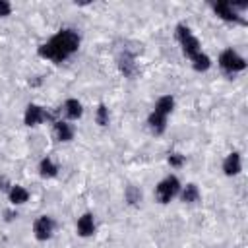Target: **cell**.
I'll list each match as a JSON object with an SVG mask.
<instances>
[{
	"label": "cell",
	"instance_id": "15",
	"mask_svg": "<svg viewBox=\"0 0 248 248\" xmlns=\"http://www.w3.org/2000/svg\"><path fill=\"white\" fill-rule=\"evenodd\" d=\"M172 107H174V99H172L170 95H165V97H161V99L157 101V105H155V110H153V112L167 116V114L172 110Z\"/></svg>",
	"mask_w": 248,
	"mask_h": 248
},
{
	"label": "cell",
	"instance_id": "12",
	"mask_svg": "<svg viewBox=\"0 0 248 248\" xmlns=\"http://www.w3.org/2000/svg\"><path fill=\"white\" fill-rule=\"evenodd\" d=\"M62 110H64V114H66L70 120H78V118L81 116V112H83V107H81V103H79L78 99H68V101L64 103Z\"/></svg>",
	"mask_w": 248,
	"mask_h": 248
},
{
	"label": "cell",
	"instance_id": "20",
	"mask_svg": "<svg viewBox=\"0 0 248 248\" xmlns=\"http://www.w3.org/2000/svg\"><path fill=\"white\" fill-rule=\"evenodd\" d=\"M97 124L99 126H107L108 124V108L105 105H99V108H97Z\"/></svg>",
	"mask_w": 248,
	"mask_h": 248
},
{
	"label": "cell",
	"instance_id": "4",
	"mask_svg": "<svg viewBox=\"0 0 248 248\" xmlns=\"http://www.w3.org/2000/svg\"><path fill=\"white\" fill-rule=\"evenodd\" d=\"M219 66L227 72V74H234V72H242L246 68V60L242 56H238L232 48H227L221 52L219 56Z\"/></svg>",
	"mask_w": 248,
	"mask_h": 248
},
{
	"label": "cell",
	"instance_id": "11",
	"mask_svg": "<svg viewBox=\"0 0 248 248\" xmlns=\"http://www.w3.org/2000/svg\"><path fill=\"white\" fill-rule=\"evenodd\" d=\"M78 232H79V236H91L95 232V223H93L91 213H85L78 219Z\"/></svg>",
	"mask_w": 248,
	"mask_h": 248
},
{
	"label": "cell",
	"instance_id": "24",
	"mask_svg": "<svg viewBox=\"0 0 248 248\" xmlns=\"http://www.w3.org/2000/svg\"><path fill=\"white\" fill-rule=\"evenodd\" d=\"M6 184H8V182H6V178L2 176V178H0V188H2V190H8V186H6Z\"/></svg>",
	"mask_w": 248,
	"mask_h": 248
},
{
	"label": "cell",
	"instance_id": "3",
	"mask_svg": "<svg viewBox=\"0 0 248 248\" xmlns=\"http://www.w3.org/2000/svg\"><path fill=\"white\" fill-rule=\"evenodd\" d=\"M178 190H180L178 178H176V176H169V178H165V180H161V182L157 184V188H155V198H157V202H161V203H169V202L178 194Z\"/></svg>",
	"mask_w": 248,
	"mask_h": 248
},
{
	"label": "cell",
	"instance_id": "18",
	"mask_svg": "<svg viewBox=\"0 0 248 248\" xmlns=\"http://www.w3.org/2000/svg\"><path fill=\"white\" fill-rule=\"evenodd\" d=\"M192 62H194V70H196V72H205V70L211 66L209 56H205V54H202V52H200Z\"/></svg>",
	"mask_w": 248,
	"mask_h": 248
},
{
	"label": "cell",
	"instance_id": "17",
	"mask_svg": "<svg viewBox=\"0 0 248 248\" xmlns=\"http://www.w3.org/2000/svg\"><path fill=\"white\" fill-rule=\"evenodd\" d=\"M39 170H41V176H45V178H52V176H56L58 167H56V165L46 157V159H43V161H41Z\"/></svg>",
	"mask_w": 248,
	"mask_h": 248
},
{
	"label": "cell",
	"instance_id": "1",
	"mask_svg": "<svg viewBox=\"0 0 248 248\" xmlns=\"http://www.w3.org/2000/svg\"><path fill=\"white\" fill-rule=\"evenodd\" d=\"M78 46H79V35L76 31H72V29H62L48 43L39 46V54L43 58H48V60L60 64L72 52H76Z\"/></svg>",
	"mask_w": 248,
	"mask_h": 248
},
{
	"label": "cell",
	"instance_id": "23",
	"mask_svg": "<svg viewBox=\"0 0 248 248\" xmlns=\"http://www.w3.org/2000/svg\"><path fill=\"white\" fill-rule=\"evenodd\" d=\"M14 217H17V215H16L14 211H6V219H8V221H12Z\"/></svg>",
	"mask_w": 248,
	"mask_h": 248
},
{
	"label": "cell",
	"instance_id": "6",
	"mask_svg": "<svg viewBox=\"0 0 248 248\" xmlns=\"http://www.w3.org/2000/svg\"><path fill=\"white\" fill-rule=\"evenodd\" d=\"M52 227H54V225H52V219L46 217V215H41V217L35 221V225H33L35 238H37V240H46V238H50Z\"/></svg>",
	"mask_w": 248,
	"mask_h": 248
},
{
	"label": "cell",
	"instance_id": "22",
	"mask_svg": "<svg viewBox=\"0 0 248 248\" xmlns=\"http://www.w3.org/2000/svg\"><path fill=\"white\" fill-rule=\"evenodd\" d=\"M169 163H170L172 167H180V165L184 163V157H182V155H176V153H174V155H170V157H169Z\"/></svg>",
	"mask_w": 248,
	"mask_h": 248
},
{
	"label": "cell",
	"instance_id": "13",
	"mask_svg": "<svg viewBox=\"0 0 248 248\" xmlns=\"http://www.w3.org/2000/svg\"><path fill=\"white\" fill-rule=\"evenodd\" d=\"M147 124H149L151 132L159 136V134H163V132H165V126H167V116L157 114V112H151V114H149V118H147Z\"/></svg>",
	"mask_w": 248,
	"mask_h": 248
},
{
	"label": "cell",
	"instance_id": "7",
	"mask_svg": "<svg viewBox=\"0 0 248 248\" xmlns=\"http://www.w3.org/2000/svg\"><path fill=\"white\" fill-rule=\"evenodd\" d=\"M213 10H215V14L219 16V17H223V19H227V21H236V23H246L232 8H231V2H215L213 4Z\"/></svg>",
	"mask_w": 248,
	"mask_h": 248
},
{
	"label": "cell",
	"instance_id": "9",
	"mask_svg": "<svg viewBox=\"0 0 248 248\" xmlns=\"http://www.w3.org/2000/svg\"><path fill=\"white\" fill-rule=\"evenodd\" d=\"M223 170L227 176H234L240 172V155L234 151L231 155H227V159L223 161Z\"/></svg>",
	"mask_w": 248,
	"mask_h": 248
},
{
	"label": "cell",
	"instance_id": "14",
	"mask_svg": "<svg viewBox=\"0 0 248 248\" xmlns=\"http://www.w3.org/2000/svg\"><path fill=\"white\" fill-rule=\"evenodd\" d=\"M29 200V192L23 188V186H12L10 188V202L14 205H19V203H25Z\"/></svg>",
	"mask_w": 248,
	"mask_h": 248
},
{
	"label": "cell",
	"instance_id": "8",
	"mask_svg": "<svg viewBox=\"0 0 248 248\" xmlns=\"http://www.w3.org/2000/svg\"><path fill=\"white\" fill-rule=\"evenodd\" d=\"M118 68H120V72H122L124 76H128V78L136 76L138 66H136V58H134V54H130L128 50H124V52L118 56Z\"/></svg>",
	"mask_w": 248,
	"mask_h": 248
},
{
	"label": "cell",
	"instance_id": "19",
	"mask_svg": "<svg viewBox=\"0 0 248 248\" xmlns=\"http://www.w3.org/2000/svg\"><path fill=\"white\" fill-rule=\"evenodd\" d=\"M126 202L128 203H138V202H141V192H140V188H136V186H128L126 188Z\"/></svg>",
	"mask_w": 248,
	"mask_h": 248
},
{
	"label": "cell",
	"instance_id": "2",
	"mask_svg": "<svg viewBox=\"0 0 248 248\" xmlns=\"http://www.w3.org/2000/svg\"><path fill=\"white\" fill-rule=\"evenodd\" d=\"M176 37H178V41H180V45H182L184 54H186L190 60H194V58L202 52V50H200V41L192 35V31H190L188 25H178V27H176Z\"/></svg>",
	"mask_w": 248,
	"mask_h": 248
},
{
	"label": "cell",
	"instance_id": "16",
	"mask_svg": "<svg viewBox=\"0 0 248 248\" xmlns=\"http://www.w3.org/2000/svg\"><path fill=\"white\" fill-rule=\"evenodd\" d=\"M198 200H200V190H198V186H196V184H186L184 190H182V202L194 203V202H198Z\"/></svg>",
	"mask_w": 248,
	"mask_h": 248
},
{
	"label": "cell",
	"instance_id": "5",
	"mask_svg": "<svg viewBox=\"0 0 248 248\" xmlns=\"http://www.w3.org/2000/svg\"><path fill=\"white\" fill-rule=\"evenodd\" d=\"M48 118H50V114L39 105H29L25 108V124L27 126H37V124H41V122H45Z\"/></svg>",
	"mask_w": 248,
	"mask_h": 248
},
{
	"label": "cell",
	"instance_id": "10",
	"mask_svg": "<svg viewBox=\"0 0 248 248\" xmlns=\"http://www.w3.org/2000/svg\"><path fill=\"white\" fill-rule=\"evenodd\" d=\"M54 136H56L58 141H70L74 138V130H72V126L68 122L56 120L54 122Z\"/></svg>",
	"mask_w": 248,
	"mask_h": 248
},
{
	"label": "cell",
	"instance_id": "21",
	"mask_svg": "<svg viewBox=\"0 0 248 248\" xmlns=\"http://www.w3.org/2000/svg\"><path fill=\"white\" fill-rule=\"evenodd\" d=\"M10 12H12V6H10V2H6V0H0V17H6V16H10Z\"/></svg>",
	"mask_w": 248,
	"mask_h": 248
}]
</instances>
